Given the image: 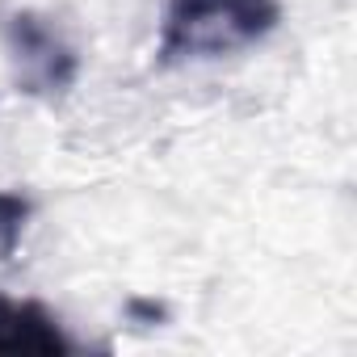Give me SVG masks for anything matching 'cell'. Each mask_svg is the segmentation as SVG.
Wrapping results in <instances>:
<instances>
[{"instance_id": "obj_1", "label": "cell", "mask_w": 357, "mask_h": 357, "mask_svg": "<svg viewBox=\"0 0 357 357\" xmlns=\"http://www.w3.org/2000/svg\"><path fill=\"white\" fill-rule=\"evenodd\" d=\"M282 22L278 0H164L160 63H211L265 43Z\"/></svg>"}, {"instance_id": "obj_2", "label": "cell", "mask_w": 357, "mask_h": 357, "mask_svg": "<svg viewBox=\"0 0 357 357\" xmlns=\"http://www.w3.org/2000/svg\"><path fill=\"white\" fill-rule=\"evenodd\" d=\"M5 55H9L17 89L38 97V101L63 97L76 84V76H80V59H76L72 43L38 13H13L9 17V26H5Z\"/></svg>"}, {"instance_id": "obj_3", "label": "cell", "mask_w": 357, "mask_h": 357, "mask_svg": "<svg viewBox=\"0 0 357 357\" xmlns=\"http://www.w3.org/2000/svg\"><path fill=\"white\" fill-rule=\"evenodd\" d=\"M0 353H47L63 357L76 353V340L59 324L55 311H47L34 298L0 294Z\"/></svg>"}, {"instance_id": "obj_4", "label": "cell", "mask_w": 357, "mask_h": 357, "mask_svg": "<svg viewBox=\"0 0 357 357\" xmlns=\"http://www.w3.org/2000/svg\"><path fill=\"white\" fill-rule=\"evenodd\" d=\"M30 202L22 194H9V190H0V261H9L22 244V231L30 223Z\"/></svg>"}]
</instances>
